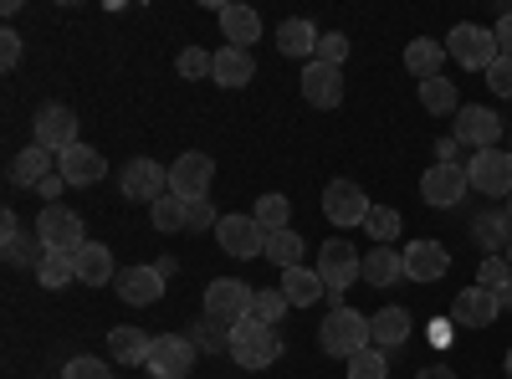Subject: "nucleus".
<instances>
[{
    "label": "nucleus",
    "mask_w": 512,
    "mask_h": 379,
    "mask_svg": "<svg viewBox=\"0 0 512 379\" xmlns=\"http://www.w3.org/2000/svg\"><path fill=\"white\" fill-rule=\"evenodd\" d=\"M359 272H364V257H359L354 241L333 236V241L318 246V277H323V287H328L323 298H328L333 308H344V292L359 282Z\"/></svg>",
    "instance_id": "f257e3e1"
},
{
    "label": "nucleus",
    "mask_w": 512,
    "mask_h": 379,
    "mask_svg": "<svg viewBox=\"0 0 512 379\" xmlns=\"http://www.w3.org/2000/svg\"><path fill=\"white\" fill-rule=\"evenodd\" d=\"M374 344V333H369V318L359 308H333L323 323H318V349L333 354V359H354L359 349Z\"/></svg>",
    "instance_id": "f03ea898"
},
{
    "label": "nucleus",
    "mask_w": 512,
    "mask_h": 379,
    "mask_svg": "<svg viewBox=\"0 0 512 379\" xmlns=\"http://www.w3.org/2000/svg\"><path fill=\"white\" fill-rule=\"evenodd\" d=\"M231 359L236 369H272L282 359V339L272 323H256V318H241L231 328Z\"/></svg>",
    "instance_id": "7ed1b4c3"
},
{
    "label": "nucleus",
    "mask_w": 512,
    "mask_h": 379,
    "mask_svg": "<svg viewBox=\"0 0 512 379\" xmlns=\"http://www.w3.org/2000/svg\"><path fill=\"white\" fill-rule=\"evenodd\" d=\"M446 57H451L456 67H466V72H487L502 52H497V36H492L487 26L461 21V26H451V36H446Z\"/></svg>",
    "instance_id": "20e7f679"
},
{
    "label": "nucleus",
    "mask_w": 512,
    "mask_h": 379,
    "mask_svg": "<svg viewBox=\"0 0 512 379\" xmlns=\"http://www.w3.org/2000/svg\"><path fill=\"white\" fill-rule=\"evenodd\" d=\"M36 246L41 251H77V246H88V226H82V216L72 205H47L36 216Z\"/></svg>",
    "instance_id": "39448f33"
},
{
    "label": "nucleus",
    "mask_w": 512,
    "mask_h": 379,
    "mask_svg": "<svg viewBox=\"0 0 512 379\" xmlns=\"http://www.w3.org/2000/svg\"><path fill=\"white\" fill-rule=\"evenodd\" d=\"M466 185L487 200H512V149H482L466 159Z\"/></svg>",
    "instance_id": "423d86ee"
},
{
    "label": "nucleus",
    "mask_w": 512,
    "mask_h": 379,
    "mask_svg": "<svg viewBox=\"0 0 512 379\" xmlns=\"http://www.w3.org/2000/svg\"><path fill=\"white\" fill-rule=\"evenodd\" d=\"M31 144L47 154H67L77 144V113L67 103H41L31 118Z\"/></svg>",
    "instance_id": "0eeeda50"
},
{
    "label": "nucleus",
    "mask_w": 512,
    "mask_h": 379,
    "mask_svg": "<svg viewBox=\"0 0 512 379\" xmlns=\"http://www.w3.org/2000/svg\"><path fill=\"white\" fill-rule=\"evenodd\" d=\"M118 195L123 200H139V205H154L169 195V164H154V159H128L118 170Z\"/></svg>",
    "instance_id": "6e6552de"
},
{
    "label": "nucleus",
    "mask_w": 512,
    "mask_h": 379,
    "mask_svg": "<svg viewBox=\"0 0 512 379\" xmlns=\"http://www.w3.org/2000/svg\"><path fill=\"white\" fill-rule=\"evenodd\" d=\"M210 185H216V159L190 149L180 154L175 164H169V195H180V200H210Z\"/></svg>",
    "instance_id": "1a4fd4ad"
},
{
    "label": "nucleus",
    "mask_w": 512,
    "mask_h": 379,
    "mask_svg": "<svg viewBox=\"0 0 512 379\" xmlns=\"http://www.w3.org/2000/svg\"><path fill=\"white\" fill-rule=\"evenodd\" d=\"M451 134L461 139V149H472V154H482V149H502V118H497L492 108H482V103H461Z\"/></svg>",
    "instance_id": "9d476101"
},
{
    "label": "nucleus",
    "mask_w": 512,
    "mask_h": 379,
    "mask_svg": "<svg viewBox=\"0 0 512 379\" xmlns=\"http://www.w3.org/2000/svg\"><path fill=\"white\" fill-rule=\"evenodd\" d=\"M466 164H431V170L420 175V200L431 210H456L466 200Z\"/></svg>",
    "instance_id": "9b49d317"
},
{
    "label": "nucleus",
    "mask_w": 512,
    "mask_h": 379,
    "mask_svg": "<svg viewBox=\"0 0 512 379\" xmlns=\"http://www.w3.org/2000/svg\"><path fill=\"white\" fill-rule=\"evenodd\" d=\"M251 298H256V287H246L236 277H216L205 287V318H221L236 328L241 318H251Z\"/></svg>",
    "instance_id": "f8f14e48"
},
{
    "label": "nucleus",
    "mask_w": 512,
    "mask_h": 379,
    "mask_svg": "<svg viewBox=\"0 0 512 379\" xmlns=\"http://www.w3.org/2000/svg\"><path fill=\"white\" fill-rule=\"evenodd\" d=\"M369 195H364V185H354V180H328V190H323V216L333 221V226H364L369 221Z\"/></svg>",
    "instance_id": "ddd939ff"
},
{
    "label": "nucleus",
    "mask_w": 512,
    "mask_h": 379,
    "mask_svg": "<svg viewBox=\"0 0 512 379\" xmlns=\"http://www.w3.org/2000/svg\"><path fill=\"white\" fill-rule=\"evenodd\" d=\"M216 241H221L226 257H236V262H246V257H267V231L256 226V216H221Z\"/></svg>",
    "instance_id": "4468645a"
},
{
    "label": "nucleus",
    "mask_w": 512,
    "mask_h": 379,
    "mask_svg": "<svg viewBox=\"0 0 512 379\" xmlns=\"http://www.w3.org/2000/svg\"><path fill=\"white\" fill-rule=\"evenodd\" d=\"M195 354H200V349L185 339V333H159L144 369H149L154 379H185V374L195 369Z\"/></svg>",
    "instance_id": "2eb2a0df"
},
{
    "label": "nucleus",
    "mask_w": 512,
    "mask_h": 379,
    "mask_svg": "<svg viewBox=\"0 0 512 379\" xmlns=\"http://www.w3.org/2000/svg\"><path fill=\"white\" fill-rule=\"evenodd\" d=\"M400 257H405V282H441L451 272V251L441 241H431V236L410 241Z\"/></svg>",
    "instance_id": "dca6fc26"
},
{
    "label": "nucleus",
    "mask_w": 512,
    "mask_h": 379,
    "mask_svg": "<svg viewBox=\"0 0 512 379\" xmlns=\"http://www.w3.org/2000/svg\"><path fill=\"white\" fill-rule=\"evenodd\" d=\"M113 292H118L128 308H149V303L164 298V272L159 267H123L113 277Z\"/></svg>",
    "instance_id": "f3484780"
},
{
    "label": "nucleus",
    "mask_w": 512,
    "mask_h": 379,
    "mask_svg": "<svg viewBox=\"0 0 512 379\" xmlns=\"http://www.w3.org/2000/svg\"><path fill=\"white\" fill-rule=\"evenodd\" d=\"M297 82H303V98L313 108H338V103H344V67H328V62L313 57Z\"/></svg>",
    "instance_id": "a211bd4d"
},
{
    "label": "nucleus",
    "mask_w": 512,
    "mask_h": 379,
    "mask_svg": "<svg viewBox=\"0 0 512 379\" xmlns=\"http://www.w3.org/2000/svg\"><path fill=\"white\" fill-rule=\"evenodd\" d=\"M502 318V308H497V298L487 287H461L456 292V303H451V323L456 328H492Z\"/></svg>",
    "instance_id": "6ab92c4d"
},
{
    "label": "nucleus",
    "mask_w": 512,
    "mask_h": 379,
    "mask_svg": "<svg viewBox=\"0 0 512 379\" xmlns=\"http://www.w3.org/2000/svg\"><path fill=\"white\" fill-rule=\"evenodd\" d=\"M57 175L67 180V185H98L103 175H108V159L93 149V144H72L67 154H57Z\"/></svg>",
    "instance_id": "aec40b11"
},
{
    "label": "nucleus",
    "mask_w": 512,
    "mask_h": 379,
    "mask_svg": "<svg viewBox=\"0 0 512 379\" xmlns=\"http://www.w3.org/2000/svg\"><path fill=\"white\" fill-rule=\"evenodd\" d=\"M108 349H113V364L139 369V364H149L154 339H149L144 328H134V323H113V328H108Z\"/></svg>",
    "instance_id": "412c9836"
},
{
    "label": "nucleus",
    "mask_w": 512,
    "mask_h": 379,
    "mask_svg": "<svg viewBox=\"0 0 512 379\" xmlns=\"http://www.w3.org/2000/svg\"><path fill=\"white\" fill-rule=\"evenodd\" d=\"M0 257H6V267H36L41 257H47V251L31 246V236L21 231L16 210H6V216H0Z\"/></svg>",
    "instance_id": "4be33fe9"
},
{
    "label": "nucleus",
    "mask_w": 512,
    "mask_h": 379,
    "mask_svg": "<svg viewBox=\"0 0 512 379\" xmlns=\"http://www.w3.org/2000/svg\"><path fill=\"white\" fill-rule=\"evenodd\" d=\"M72 262H77V282H82V287H108V282L118 277V272H113V251H108L103 241L77 246Z\"/></svg>",
    "instance_id": "5701e85b"
},
{
    "label": "nucleus",
    "mask_w": 512,
    "mask_h": 379,
    "mask_svg": "<svg viewBox=\"0 0 512 379\" xmlns=\"http://www.w3.org/2000/svg\"><path fill=\"white\" fill-rule=\"evenodd\" d=\"M277 52H282V57L313 62V57H318V26L303 21V16H287V21L277 26Z\"/></svg>",
    "instance_id": "b1692460"
},
{
    "label": "nucleus",
    "mask_w": 512,
    "mask_h": 379,
    "mask_svg": "<svg viewBox=\"0 0 512 379\" xmlns=\"http://www.w3.org/2000/svg\"><path fill=\"white\" fill-rule=\"evenodd\" d=\"M441 62H446V41H436V36H415L410 47H405V72L415 82L441 77Z\"/></svg>",
    "instance_id": "393cba45"
},
{
    "label": "nucleus",
    "mask_w": 512,
    "mask_h": 379,
    "mask_svg": "<svg viewBox=\"0 0 512 379\" xmlns=\"http://www.w3.org/2000/svg\"><path fill=\"white\" fill-rule=\"evenodd\" d=\"M359 277H364L369 287H400V277H405V257H400L395 246H369Z\"/></svg>",
    "instance_id": "a878e982"
},
{
    "label": "nucleus",
    "mask_w": 512,
    "mask_h": 379,
    "mask_svg": "<svg viewBox=\"0 0 512 379\" xmlns=\"http://www.w3.org/2000/svg\"><path fill=\"white\" fill-rule=\"evenodd\" d=\"M216 16H221V31H226V47L251 52V41H262V16L251 6H221Z\"/></svg>",
    "instance_id": "bb28decb"
},
{
    "label": "nucleus",
    "mask_w": 512,
    "mask_h": 379,
    "mask_svg": "<svg viewBox=\"0 0 512 379\" xmlns=\"http://www.w3.org/2000/svg\"><path fill=\"white\" fill-rule=\"evenodd\" d=\"M256 77V57L241 52V47H221L216 52V67H210V82H221V88H246Z\"/></svg>",
    "instance_id": "cd10ccee"
},
{
    "label": "nucleus",
    "mask_w": 512,
    "mask_h": 379,
    "mask_svg": "<svg viewBox=\"0 0 512 379\" xmlns=\"http://www.w3.org/2000/svg\"><path fill=\"white\" fill-rule=\"evenodd\" d=\"M410 313L405 308H379L374 318H369V333H374V349H384V354H390V349H400L405 339H410Z\"/></svg>",
    "instance_id": "c85d7f7f"
},
{
    "label": "nucleus",
    "mask_w": 512,
    "mask_h": 379,
    "mask_svg": "<svg viewBox=\"0 0 512 379\" xmlns=\"http://www.w3.org/2000/svg\"><path fill=\"white\" fill-rule=\"evenodd\" d=\"M52 164H57V154H47V149H36V144H26L16 159H11V185H41V180H52Z\"/></svg>",
    "instance_id": "c756f323"
},
{
    "label": "nucleus",
    "mask_w": 512,
    "mask_h": 379,
    "mask_svg": "<svg viewBox=\"0 0 512 379\" xmlns=\"http://www.w3.org/2000/svg\"><path fill=\"white\" fill-rule=\"evenodd\" d=\"M472 236L482 241V257H502L507 241H512V216H507V210H482Z\"/></svg>",
    "instance_id": "7c9ffc66"
},
{
    "label": "nucleus",
    "mask_w": 512,
    "mask_h": 379,
    "mask_svg": "<svg viewBox=\"0 0 512 379\" xmlns=\"http://www.w3.org/2000/svg\"><path fill=\"white\" fill-rule=\"evenodd\" d=\"M420 108L431 113V118H456L461 113V93H456V82L441 72L431 82H420Z\"/></svg>",
    "instance_id": "2f4dec72"
},
{
    "label": "nucleus",
    "mask_w": 512,
    "mask_h": 379,
    "mask_svg": "<svg viewBox=\"0 0 512 379\" xmlns=\"http://www.w3.org/2000/svg\"><path fill=\"white\" fill-rule=\"evenodd\" d=\"M277 287L287 292V303H292V308H313V303H318V292H328L323 277H318V267H292V272H282Z\"/></svg>",
    "instance_id": "473e14b6"
},
{
    "label": "nucleus",
    "mask_w": 512,
    "mask_h": 379,
    "mask_svg": "<svg viewBox=\"0 0 512 379\" xmlns=\"http://www.w3.org/2000/svg\"><path fill=\"white\" fill-rule=\"evenodd\" d=\"M303 257H308V241L297 236L292 226H287V231H272V236H267V262H272L277 272H292V267H303Z\"/></svg>",
    "instance_id": "72a5a7b5"
},
{
    "label": "nucleus",
    "mask_w": 512,
    "mask_h": 379,
    "mask_svg": "<svg viewBox=\"0 0 512 379\" xmlns=\"http://www.w3.org/2000/svg\"><path fill=\"white\" fill-rule=\"evenodd\" d=\"M36 282L47 287V292H62L77 282V262H72V251H47V257L36 262Z\"/></svg>",
    "instance_id": "f704fd0d"
},
{
    "label": "nucleus",
    "mask_w": 512,
    "mask_h": 379,
    "mask_svg": "<svg viewBox=\"0 0 512 379\" xmlns=\"http://www.w3.org/2000/svg\"><path fill=\"white\" fill-rule=\"evenodd\" d=\"M185 339L200 349V354H231V323H221V318H200Z\"/></svg>",
    "instance_id": "c9c22d12"
},
{
    "label": "nucleus",
    "mask_w": 512,
    "mask_h": 379,
    "mask_svg": "<svg viewBox=\"0 0 512 379\" xmlns=\"http://www.w3.org/2000/svg\"><path fill=\"white\" fill-rule=\"evenodd\" d=\"M149 221H154V231H185V221H190V200H180V195H164V200H154L149 205Z\"/></svg>",
    "instance_id": "e433bc0d"
},
{
    "label": "nucleus",
    "mask_w": 512,
    "mask_h": 379,
    "mask_svg": "<svg viewBox=\"0 0 512 379\" xmlns=\"http://www.w3.org/2000/svg\"><path fill=\"white\" fill-rule=\"evenodd\" d=\"M400 226H405V221H400L395 205H374L369 221H364V231H369L374 246H395V241H400Z\"/></svg>",
    "instance_id": "4c0bfd02"
},
{
    "label": "nucleus",
    "mask_w": 512,
    "mask_h": 379,
    "mask_svg": "<svg viewBox=\"0 0 512 379\" xmlns=\"http://www.w3.org/2000/svg\"><path fill=\"white\" fill-rule=\"evenodd\" d=\"M251 216H256V226H262L267 236H272V231H287V221H292V200H287V195H262Z\"/></svg>",
    "instance_id": "58836bf2"
},
{
    "label": "nucleus",
    "mask_w": 512,
    "mask_h": 379,
    "mask_svg": "<svg viewBox=\"0 0 512 379\" xmlns=\"http://www.w3.org/2000/svg\"><path fill=\"white\" fill-rule=\"evenodd\" d=\"M287 308H292V303H287L282 287H256V298H251V318H256V323H272V328H277V323L287 318Z\"/></svg>",
    "instance_id": "ea45409f"
},
{
    "label": "nucleus",
    "mask_w": 512,
    "mask_h": 379,
    "mask_svg": "<svg viewBox=\"0 0 512 379\" xmlns=\"http://www.w3.org/2000/svg\"><path fill=\"white\" fill-rule=\"evenodd\" d=\"M349 379H390V359H384V349H359L349 359Z\"/></svg>",
    "instance_id": "a19ab883"
},
{
    "label": "nucleus",
    "mask_w": 512,
    "mask_h": 379,
    "mask_svg": "<svg viewBox=\"0 0 512 379\" xmlns=\"http://www.w3.org/2000/svg\"><path fill=\"white\" fill-rule=\"evenodd\" d=\"M512 282V267H507V257H482V267H477V287H487V292H502Z\"/></svg>",
    "instance_id": "79ce46f5"
},
{
    "label": "nucleus",
    "mask_w": 512,
    "mask_h": 379,
    "mask_svg": "<svg viewBox=\"0 0 512 379\" xmlns=\"http://www.w3.org/2000/svg\"><path fill=\"white\" fill-rule=\"evenodd\" d=\"M175 67H180V77L200 82V77H210V67H216V52H200V47H185Z\"/></svg>",
    "instance_id": "37998d69"
},
{
    "label": "nucleus",
    "mask_w": 512,
    "mask_h": 379,
    "mask_svg": "<svg viewBox=\"0 0 512 379\" xmlns=\"http://www.w3.org/2000/svg\"><path fill=\"white\" fill-rule=\"evenodd\" d=\"M344 57H349V36H344V31H323V36H318V62L344 67Z\"/></svg>",
    "instance_id": "c03bdc74"
},
{
    "label": "nucleus",
    "mask_w": 512,
    "mask_h": 379,
    "mask_svg": "<svg viewBox=\"0 0 512 379\" xmlns=\"http://www.w3.org/2000/svg\"><path fill=\"white\" fill-rule=\"evenodd\" d=\"M62 379H113V369H108L103 359H93V354H77V359L62 369Z\"/></svg>",
    "instance_id": "a18cd8bd"
},
{
    "label": "nucleus",
    "mask_w": 512,
    "mask_h": 379,
    "mask_svg": "<svg viewBox=\"0 0 512 379\" xmlns=\"http://www.w3.org/2000/svg\"><path fill=\"white\" fill-rule=\"evenodd\" d=\"M487 88H492L497 98H512V57H497V62L487 67Z\"/></svg>",
    "instance_id": "49530a36"
},
{
    "label": "nucleus",
    "mask_w": 512,
    "mask_h": 379,
    "mask_svg": "<svg viewBox=\"0 0 512 379\" xmlns=\"http://www.w3.org/2000/svg\"><path fill=\"white\" fill-rule=\"evenodd\" d=\"M210 226H221L216 205H210V200H190V221H185V231H210Z\"/></svg>",
    "instance_id": "de8ad7c7"
},
{
    "label": "nucleus",
    "mask_w": 512,
    "mask_h": 379,
    "mask_svg": "<svg viewBox=\"0 0 512 379\" xmlns=\"http://www.w3.org/2000/svg\"><path fill=\"white\" fill-rule=\"evenodd\" d=\"M16 62H21V36L6 26V31H0V67H6V72H16Z\"/></svg>",
    "instance_id": "09e8293b"
},
{
    "label": "nucleus",
    "mask_w": 512,
    "mask_h": 379,
    "mask_svg": "<svg viewBox=\"0 0 512 379\" xmlns=\"http://www.w3.org/2000/svg\"><path fill=\"white\" fill-rule=\"evenodd\" d=\"M492 36H497V52H502V57H512V6H502V16H497Z\"/></svg>",
    "instance_id": "8fccbe9b"
},
{
    "label": "nucleus",
    "mask_w": 512,
    "mask_h": 379,
    "mask_svg": "<svg viewBox=\"0 0 512 379\" xmlns=\"http://www.w3.org/2000/svg\"><path fill=\"white\" fill-rule=\"evenodd\" d=\"M436 164H461V139L456 134L436 139Z\"/></svg>",
    "instance_id": "3c124183"
},
{
    "label": "nucleus",
    "mask_w": 512,
    "mask_h": 379,
    "mask_svg": "<svg viewBox=\"0 0 512 379\" xmlns=\"http://www.w3.org/2000/svg\"><path fill=\"white\" fill-rule=\"evenodd\" d=\"M36 190H41V200H47V205H57V195L67 190V180H62V175H52V180H41Z\"/></svg>",
    "instance_id": "603ef678"
},
{
    "label": "nucleus",
    "mask_w": 512,
    "mask_h": 379,
    "mask_svg": "<svg viewBox=\"0 0 512 379\" xmlns=\"http://www.w3.org/2000/svg\"><path fill=\"white\" fill-rule=\"evenodd\" d=\"M415 379H456V369H451V364H425Z\"/></svg>",
    "instance_id": "864d4df0"
},
{
    "label": "nucleus",
    "mask_w": 512,
    "mask_h": 379,
    "mask_svg": "<svg viewBox=\"0 0 512 379\" xmlns=\"http://www.w3.org/2000/svg\"><path fill=\"white\" fill-rule=\"evenodd\" d=\"M492 298H497V308H502V313H512V282H507L502 292H492Z\"/></svg>",
    "instance_id": "5fc2aeb1"
},
{
    "label": "nucleus",
    "mask_w": 512,
    "mask_h": 379,
    "mask_svg": "<svg viewBox=\"0 0 512 379\" xmlns=\"http://www.w3.org/2000/svg\"><path fill=\"white\" fill-rule=\"evenodd\" d=\"M502 369H507V379H512V349H507V359H502Z\"/></svg>",
    "instance_id": "6e6d98bb"
},
{
    "label": "nucleus",
    "mask_w": 512,
    "mask_h": 379,
    "mask_svg": "<svg viewBox=\"0 0 512 379\" xmlns=\"http://www.w3.org/2000/svg\"><path fill=\"white\" fill-rule=\"evenodd\" d=\"M502 257H507V267H512V241H507V251H502Z\"/></svg>",
    "instance_id": "4d7b16f0"
},
{
    "label": "nucleus",
    "mask_w": 512,
    "mask_h": 379,
    "mask_svg": "<svg viewBox=\"0 0 512 379\" xmlns=\"http://www.w3.org/2000/svg\"><path fill=\"white\" fill-rule=\"evenodd\" d=\"M507 216H512V205H507Z\"/></svg>",
    "instance_id": "13d9d810"
}]
</instances>
